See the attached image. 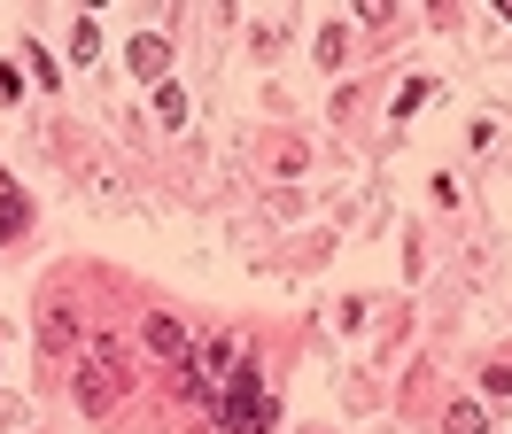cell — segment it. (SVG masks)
I'll return each mask as SVG.
<instances>
[{
  "label": "cell",
  "instance_id": "obj_1",
  "mask_svg": "<svg viewBox=\"0 0 512 434\" xmlns=\"http://www.w3.org/2000/svg\"><path fill=\"white\" fill-rule=\"evenodd\" d=\"M225 380H233V388L218 396V427L225 434H264L272 427V403H264V388H256V357H233Z\"/></svg>",
  "mask_w": 512,
  "mask_h": 434
},
{
  "label": "cell",
  "instance_id": "obj_2",
  "mask_svg": "<svg viewBox=\"0 0 512 434\" xmlns=\"http://www.w3.org/2000/svg\"><path fill=\"white\" fill-rule=\"evenodd\" d=\"M125 380H132V372L117 365V357H109V349H101L94 365L78 372V403H86V411H94V419H101V411H109V403H117V388H125Z\"/></svg>",
  "mask_w": 512,
  "mask_h": 434
},
{
  "label": "cell",
  "instance_id": "obj_3",
  "mask_svg": "<svg viewBox=\"0 0 512 434\" xmlns=\"http://www.w3.org/2000/svg\"><path fill=\"white\" fill-rule=\"evenodd\" d=\"M140 341H148L156 357H171V365H194V349H187V326H179L171 310H148V318H140Z\"/></svg>",
  "mask_w": 512,
  "mask_h": 434
},
{
  "label": "cell",
  "instance_id": "obj_4",
  "mask_svg": "<svg viewBox=\"0 0 512 434\" xmlns=\"http://www.w3.org/2000/svg\"><path fill=\"white\" fill-rule=\"evenodd\" d=\"M125 62H132L140 86H163V70H171V39H163V31H140V39L125 47Z\"/></svg>",
  "mask_w": 512,
  "mask_h": 434
},
{
  "label": "cell",
  "instance_id": "obj_5",
  "mask_svg": "<svg viewBox=\"0 0 512 434\" xmlns=\"http://www.w3.org/2000/svg\"><path fill=\"white\" fill-rule=\"evenodd\" d=\"M443 434H489V411H481V403H450V411H443Z\"/></svg>",
  "mask_w": 512,
  "mask_h": 434
},
{
  "label": "cell",
  "instance_id": "obj_6",
  "mask_svg": "<svg viewBox=\"0 0 512 434\" xmlns=\"http://www.w3.org/2000/svg\"><path fill=\"white\" fill-rule=\"evenodd\" d=\"M156 117H163V124H187V93L171 86V78L156 86Z\"/></svg>",
  "mask_w": 512,
  "mask_h": 434
},
{
  "label": "cell",
  "instance_id": "obj_7",
  "mask_svg": "<svg viewBox=\"0 0 512 434\" xmlns=\"http://www.w3.org/2000/svg\"><path fill=\"white\" fill-rule=\"evenodd\" d=\"M24 194H8V186H0V241H8V233H24Z\"/></svg>",
  "mask_w": 512,
  "mask_h": 434
},
{
  "label": "cell",
  "instance_id": "obj_8",
  "mask_svg": "<svg viewBox=\"0 0 512 434\" xmlns=\"http://www.w3.org/2000/svg\"><path fill=\"white\" fill-rule=\"evenodd\" d=\"M481 396H489V403H512V365H489V372H481Z\"/></svg>",
  "mask_w": 512,
  "mask_h": 434
},
{
  "label": "cell",
  "instance_id": "obj_9",
  "mask_svg": "<svg viewBox=\"0 0 512 434\" xmlns=\"http://www.w3.org/2000/svg\"><path fill=\"white\" fill-rule=\"evenodd\" d=\"M94 47H101V31H94V16H78V31H70V55L86 62V55H94Z\"/></svg>",
  "mask_w": 512,
  "mask_h": 434
},
{
  "label": "cell",
  "instance_id": "obj_10",
  "mask_svg": "<svg viewBox=\"0 0 512 434\" xmlns=\"http://www.w3.org/2000/svg\"><path fill=\"white\" fill-rule=\"evenodd\" d=\"M16 93H24V70H16V62H0V101H16Z\"/></svg>",
  "mask_w": 512,
  "mask_h": 434
}]
</instances>
